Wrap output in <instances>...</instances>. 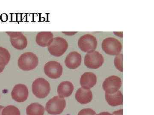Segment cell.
I'll return each mask as SVG.
<instances>
[{
  "label": "cell",
  "instance_id": "cell-3",
  "mask_svg": "<svg viewBox=\"0 0 154 115\" xmlns=\"http://www.w3.org/2000/svg\"><path fill=\"white\" fill-rule=\"evenodd\" d=\"M32 90L36 97L38 99L45 98L50 92V84L45 78H37L32 84Z\"/></svg>",
  "mask_w": 154,
  "mask_h": 115
},
{
  "label": "cell",
  "instance_id": "cell-18",
  "mask_svg": "<svg viewBox=\"0 0 154 115\" xmlns=\"http://www.w3.org/2000/svg\"><path fill=\"white\" fill-rule=\"evenodd\" d=\"M26 114L27 115H44L45 108L38 103H33L27 107Z\"/></svg>",
  "mask_w": 154,
  "mask_h": 115
},
{
  "label": "cell",
  "instance_id": "cell-17",
  "mask_svg": "<svg viewBox=\"0 0 154 115\" xmlns=\"http://www.w3.org/2000/svg\"><path fill=\"white\" fill-rule=\"evenodd\" d=\"M105 99L111 106L121 105L122 104V94L119 90L113 94L105 93Z\"/></svg>",
  "mask_w": 154,
  "mask_h": 115
},
{
  "label": "cell",
  "instance_id": "cell-21",
  "mask_svg": "<svg viewBox=\"0 0 154 115\" xmlns=\"http://www.w3.org/2000/svg\"><path fill=\"white\" fill-rule=\"evenodd\" d=\"M114 64L116 67L119 71L122 72V54L117 55L114 59Z\"/></svg>",
  "mask_w": 154,
  "mask_h": 115
},
{
  "label": "cell",
  "instance_id": "cell-23",
  "mask_svg": "<svg viewBox=\"0 0 154 115\" xmlns=\"http://www.w3.org/2000/svg\"><path fill=\"white\" fill-rule=\"evenodd\" d=\"M122 109L118 110V111H116L113 113L112 114L113 115H122Z\"/></svg>",
  "mask_w": 154,
  "mask_h": 115
},
{
  "label": "cell",
  "instance_id": "cell-8",
  "mask_svg": "<svg viewBox=\"0 0 154 115\" xmlns=\"http://www.w3.org/2000/svg\"><path fill=\"white\" fill-rule=\"evenodd\" d=\"M44 71L46 75L52 79L59 78L63 73V67L55 60L48 61L45 65Z\"/></svg>",
  "mask_w": 154,
  "mask_h": 115
},
{
  "label": "cell",
  "instance_id": "cell-24",
  "mask_svg": "<svg viewBox=\"0 0 154 115\" xmlns=\"http://www.w3.org/2000/svg\"><path fill=\"white\" fill-rule=\"evenodd\" d=\"M97 115H113L112 114H110V113L106 112H104L100 113V114H97Z\"/></svg>",
  "mask_w": 154,
  "mask_h": 115
},
{
  "label": "cell",
  "instance_id": "cell-1",
  "mask_svg": "<svg viewBox=\"0 0 154 115\" xmlns=\"http://www.w3.org/2000/svg\"><path fill=\"white\" fill-rule=\"evenodd\" d=\"M38 57L34 53L26 52L22 54L18 60L19 68L23 71H30L36 68L38 66Z\"/></svg>",
  "mask_w": 154,
  "mask_h": 115
},
{
  "label": "cell",
  "instance_id": "cell-14",
  "mask_svg": "<svg viewBox=\"0 0 154 115\" xmlns=\"http://www.w3.org/2000/svg\"><path fill=\"white\" fill-rule=\"evenodd\" d=\"M75 97L78 102L81 104H86L91 102L93 99V93L91 90L81 87L77 90Z\"/></svg>",
  "mask_w": 154,
  "mask_h": 115
},
{
  "label": "cell",
  "instance_id": "cell-5",
  "mask_svg": "<svg viewBox=\"0 0 154 115\" xmlns=\"http://www.w3.org/2000/svg\"><path fill=\"white\" fill-rule=\"evenodd\" d=\"M102 48L106 54L118 55L121 52L122 46L121 42L115 38H105L102 42Z\"/></svg>",
  "mask_w": 154,
  "mask_h": 115
},
{
  "label": "cell",
  "instance_id": "cell-2",
  "mask_svg": "<svg viewBox=\"0 0 154 115\" xmlns=\"http://www.w3.org/2000/svg\"><path fill=\"white\" fill-rule=\"evenodd\" d=\"M66 102L64 98L57 96L50 99L45 105V110L49 114H60L65 109Z\"/></svg>",
  "mask_w": 154,
  "mask_h": 115
},
{
  "label": "cell",
  "instance_id": "cell-9",
  "mask_svg": "<svg viewBox=\"0 0 154 115\" xmlns=\"http://www.w3.org/2000/svg\"><path fill=\"white\" fill-rule=\"evenodd\" d=\"M122 85L121 79L116 75H111L105 79L102 87L105 93L113 94L119 90Z\"/></svg>",
  "mask_w": 154,
  "mask_h": 115
},
{
  "label": "cell",
  "instance_id": "cell-4",
  "mask_svg": "<svg viewBox=\"0 0 154 115\" xmlns=\"http://www.w3.org/2000/svg\"><path fill=\"white\" fill-rule=\"evenodd\" d=\"M68 47V44L64 38L57 37L53 38L51 43L48 47V49L51 55L60 57L66 52Z\"/></svg>",
  "mask_w": 154,
  "mask_h": 115
},
{
  "label": "cell",
  "instance_id": "cell-13",
  "mask_svg": "<svg viewBox=\"0 0 154 115\" xmlns=\"http://www.w3.org/2000/svg\"><path fill=\"white\" fill-rule=\"evenodd\" d=\"M80 82L83 88L90 89L96 85L97 77L93 72H86L81 76Z\"/></svg>",
  "mask_w": 154,
  "mask_h": 115
},
{
  "label": "cell",
  "instance_id": "cell-20",
  "mask_svg": "<svg viewBox=\"0 0 154 115\" xmlns=\"http://www.w3.org/2000/svg\"><path fill=\"white\" fill-rule=\"evenodd\" d=\"M2 115H21V114L17 107L9 105L3 109Z\"/></svg>",
  "mask_w": 154,
  "mask_h": 115
},
{
  "label": "cell",
  "instance_id": "cell-16",
  "mask_svg": "<svg viewBox=\"0 0 154 115\" xmlns=\"http://www.w3.org/2000/svg\"><path fill=\"white\" fill-rule=\"evenodd\" d=\"M74 86L69 81L61 82L57 87L58 94L62 97H68L71 95L74 90Z\"/></svg>",
  "mask_w": 154,
  "mask_h": 115
},
{
  "label": "cell",
  "instance_id": "cell-10",
  "mask_svg": "<svg viewBox=\"0 0 154 115\" xmlns=\"http://www.w3.org/2000/svg\"><path fill=\"white\" fill-rule=\"evenodd\" d=\"M6 33L10 36L11 44L14 48L18 50H22L27 47L28 40L22 33L8 32Z\"/></svg>",
  "mask_w": 154,
  "mask_h": 115
},
{
  "label": "cell",
  "instance_id": "cell-15",
  "mask_svg": "<svg viewBox=\"0 0 154 115\" xmlns=\"http://www.w3.org/2000/svg\"><path fill=\"white\" fill-rule=\"evenodd\" d=\"M53 38V34L51 32H39L36 36V43L40 47H48L52 42Z\"/></svg>",
  "mask_w": 154,
  "mask_h": 115
},
{
  "label": "cell",
  "instance_id": "cell-12",
  "mask_svg": "<svg viewBox=\"0 0 154 115\" xmlns=\"http://www.w3.org/2000/svg\"><path fill=\"white\" fill-rule=\"evenodd\" d=\"M82 56L79 52L73 51L70 52L66 58L65 63L68 68L75 69L81 65Z\"/></svg>",
  "mask_w": 154,
  "mask_h": 115
},
{
  "label": "cell",
  "instance_id": "cell-19",
  "mask_svg": "<svg viewBox=\"0 0 154 115\" xmlns=\"http://www.w3.org/2000/svg\"><path fill=\"white\" fill-rule=\"evenodd\" d=\"M11 55L8 49L0 47V66H5L11 59Z\"/></svg>",
  "mask_w": 154,
  "mask_h": 115
},
{
  "label": "cell",
  "instance_id": "cell-6",
  "mask_svg": "<svg viewBox=\"0 0 154 115\" xmlns=\"http://www.w3.org/2000/svg\"><path fill=\"white\" fill-rule=\"evenodd\" d=\"M78 46L82 51L89 52L94 51L97 46V39L91 34H85L78 40Z\"/></svg>",
  "mask_w": 154,
  "mask_h": 115
},
{
  "label": "cell",
  "instance_id": "cell-11",
  "mask_svg": "<svg viewBox=\"0 0 154 115\" xmlns=\"http://www.w3.org/2000/svg\"><path fill=\"white\" fill-rule=\"evenodd\" d=\"M28 89L26 85L18 84L15 85L11 92L13 99L18 102H23L28 98Z\"/></svg>",
  "mask_w": 154,
  "mask_h": 115
},
{
  "label": "cell",
  "instance_id": "cell-25",
  "mask_svg": "<svg viewBox=\"0 0 154 115\" xmlns=\"http://www.w3.org/2000/svg\"><path fill=\"white\" fill-rule=\"evenodd\" d=\"M5 66H0V73L1 72H2L3 71H4V69H5Z\"/></svg>",
  "mask_w": 154,
  "mask_h": 115
},
{
  "label": "cell",
  "instance_id": "cell-26",
  "mask_svg": "<svg viewBox=\"0 0 154 115\" xmlns=\"http://www.w3.org/2000/svg\"><path fill=\"white\" fill-rule=\"evenodd\" d=\"M5 108V107L3 106L0 105V115H2V111L3 109Z\"/></svg>",
  "mask_w": 154,
  "mask_h": 115
},
{
  "label": "cell",
  "instance_id": "cell-22",
  "mask_svg": "<svg viewBox=\"0 0 154 115\" xmlns=\"http://www.w3.org/2000/svg\"><path fill=\"white\" fill-rule=\"evenodd\" d=\"M78 115H97L95 111L90 108L84 109L79 112Z\"/></svg>",
  "mask_w": 154,
  "mask_h": 115
},
{
  "label": "cell",
  "instance_id": "cell-7",
  "mask_svg": "<svg viewBox=\"0 0 154 115\" xmlns=\"http://www.w3.org/2000/svg\"><path fill=\"white\" fill-rule=\"evenodd\" d=\"M103 55L97 51L88 52L85 58V64L88 68L96 69L102 66L104 63Z\"/></svg>",
  "mask_w": 154,
  "mask_h": 115
}]
</instances>
